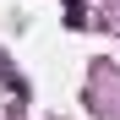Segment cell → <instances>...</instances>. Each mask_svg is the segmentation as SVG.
Here are the masks:
<instances>
[{"label":"cell","mask_w":120,"mask_h":120,"mask_svg":"<svg viewBox=\"0 0 120 120\" xmlns=\"http://www.w3.org/2000/svg\"><path fill=\"white\" fill-rule=\"evenodd\" d=\"M66 22H71V27H87V11H82V0H71V6H66Z\"/></svg>","instance_id":"cell-1"}]
</instances>
